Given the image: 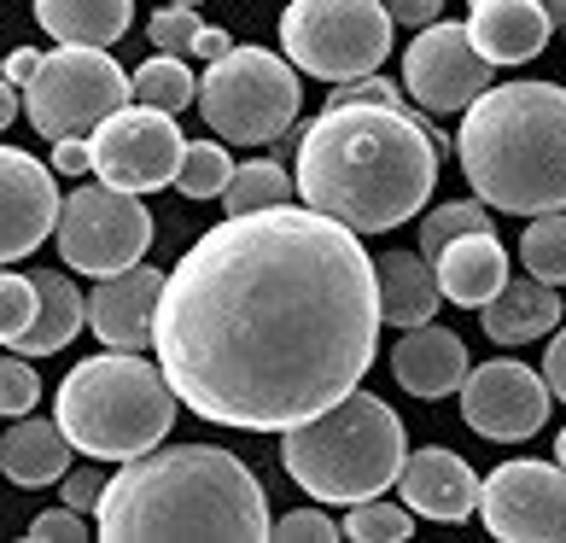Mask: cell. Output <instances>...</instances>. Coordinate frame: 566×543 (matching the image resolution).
Instances as JSON below:
<instances>
[{
  "mask_svg": "<svg viewBox=\"0 0 566 543\" xmlns=\"http://www.w3.org/2000/svg\"><path fill=\"white\" fill-rule=\"evenodd\" d=\"M461 176L491 211H566V88L502 82L468 106L455 135Z\"/></svg>",
  "mask_w": 566,
  "mask_h": 543,
  "instance_id": "obj_4",
  "label": "cell"
},
{
  "mask_svg": "<svg viewBox=\"0 0 566 543\" xmlns=\"http://www.w3.org/2000/svg\"><path fill=\"white\" fill-rule=\"evenodd\" d=\"M339 532L356 537V543H397V537L415 532V514L403 503H380V497H368V503H350Z\"/></svg>",
  "mask_w": 566,
  "mask_h": 543,
  "instance_id": "obj_30",
  "label": "cell"
},
{
  "mask_svg": "<svg viewBox=\"0 0 566 543\" xmlns=\"http://www.w3.org/2000/svg\"><path fill=\"white\" fill-rule=\"evenodd\" d=\"M158 292H164V275L153 263H129V269H117V275H99L94 299H82L88 304L94 340L106 351H146L153 345Z\"/></svg>",
  "mask_w": 566,
  "mask_h": 543,
  "instance_id": "obj_16",
  "label": "cell"
},
{
  "mask_svg": "<svg viewBox=\"0 0 566 543\" xmlns=\"http://www.w3.org/2000/svg\"><path fill=\"white\" fill-rule=\"evenodd\" d=\"M153 351L176 404L199 421L286 432L374 368V258L310 205L234 211L164 275Z\"/></svg>",
  "mask_w": 566,
  "mask_h": 543,
  "instance_id": "obj_1",
  "label": "cell"
},
{
  "mask_svg": "<svg viewBox=\"0 0 566 543\" xmlns=\"http://www.w3.org/2000/svg\"><path fill=\"white\" fill-rule=\"evenodd\" d=\"M391 18L380 0H292L281 18V48L292 71L322 82L374 76L391 53Z\"/></svg>",
  "mask_w": 566,
  "mask_h": 543,
  "instance_id": "obj_8",
  "label": "cell"
},
{
  "mask_svg": "<svg viewBox=\"0 0 566 543\" xmlns=\"http://www.w3.org/2000/svg\"><path fill=\"white\" fill-rule=\"evenodd\" d=\"M403 456H409V438H403L397 409L363 386L281 432V468L322 509H350V503H368V497L391 491Z\"/></svg>",
  "mask_w": 566,
  "mask_h": 543,
  "instance_id": "obj_5",
  "label": "cell"
},
{
  "mask_svg": "<svg viewBox=\"0 0 566 543\" xmlns=\"http://www.w3.org/2000/svg\"><path fill=\"white\" fill-rule=\"evenodd\" d=\"M35 24L59 48H112L135 24V0H35Z\"/></svg>",
  "mask_w": 566,
  "mask_h": 543,
  "instance_id": "obj_24",
  "label": "cell"
},
{
  "mask_svg": "<svg viewBox=\"0 0 566 543\" xmlns=\"http://www.w3.org/2000/svg\"><path fill=\"white\" fill-rule=\"evenodd\" d=\"M35 316V281L18 269H0V345H12Z\"/></svg>",
  "mask_w": 566,
  "mask_h": 543,
  "instance_id": "obj_32",
  "label": "cell"
},
{
  "mask_svg": "<svg viewBox=\"0 0 566 543\" xmlns=\"http://www.w3.org/2000/svg\"><path fill=\"white\" fill-rule=\"evenodd\" d=\"M71 468V438L59 432V421H35L18 415V427L0 438V473L12 485H53Z\"/></svg>",
  "mask_w": 566,
  "mask_h": 543,
  "instance_id": "obj_25",
  "label": "cell"
},
{
  "mask_svg": "<svg viewBox=\"0 0 566 543\" xmlns=\"http://www.w3.org/2000/svg\"><path fill=\"white\" fill-rule=\"evenodd\" d=\"M397 497H403L409 514L455 526V520L479 514V473L461 462L455 450L427 445V450L403 456V468H397Z\"/></svg>",
  "mask_w": 566,
  "mask_h": 543,
  "instance_id": "obj_17",
  "label": "cell"
},
{
  "mask_svg": "<svg viewBox=\"0 0 566 543\" xmlns=\"http://www.w3.org/2000/svg\"><path fill=\"white\" fill-rule=\"evenodd\" d=\"M30 537L35 543H71V537H88V526H82L76 509H53V514H35L30 520Z\"/></svg>",
  "mask_w": 566,
  "mask_h": 543,
  "instance_id": "obj_37",
  "label": "cell"
},
{
  "mask_svg": "<svg viewBox=\"0 0 566 543\" xmlns=\"http://www.w3.org/2000/svg\"><path fill=\"white\" fill-rule=\"evenodd\" d=\"M391 24H409V30H427L438 12H444V0H380Z\"/></svg>",
  "mask_w": 566,
  "mask_h": 543,
  "instance_id": "obj_40",
  "label": "cell"
},
{
  "mask_svg": "<svg viewBox=\"0 0 566 543\" xmlns=\"http://www.w3.org/2000/svg\"><path fill=\"white\" fill-rule=\"evenodd\" d=\"M99 491H106V479H99L94 468H82V473H71V468H65V509L88 514V509L99 503Z\"/></svg>",
  "mask_w": 566,
  "mask_h": 543,
  "instance_id": "obj_38",
  "label": "cell"
},
{
  "mask_svg": "<svg viewBox=\"0 0 566 543\" xmlns=\"http://www.w3.org/2000/svg\"><path fill=\"white\" fill-rule=\"evenodd\" d=\"M59 258H65L76 275H117L146 258L153 246V211L140 205V194H123V187H76V194L59 205Z\"/></svg>",
  "mask_w": 566,
  "mask_h": 543,
  "instance_id": "obj_10",
  "label": "cell"
},
{
  "mask_svg": "<svg viewBox=\"0 0 566 543\" xmlns=\"http://www.w3.org/2000/svg\"><path fill=\"white\" fill-rule=\"evenodd\" d=\"M263 485L234 450L217 445H153L135 462H117L94 503V532L106 543L135 537H269Z\"/></svg>",
  "mask_w": 566,
  "mask_h": 543,
  "instance_id": "obj_3",
  "label": "cell"
},
{
  "mask_svg": "<svg viewBox=\"0 0 566 543\" xmlns=\"http://www.w3.org/2000/svg\"><path fill=\"white\" fill-rule=\"evenodd\" d=\"M560 30H566V24H560Z\"/></svg>",
  "mask_w": 566,
  "mask_h": 543,
  "instance_id": "obj_49",
  "label": "cell"
},
{
  "mask_svg": "<svg viewBox=\"0 0 566 543\" xmlns=\"http://www.w3.org/2000/svg\"><path fill=\"white\" fill-rule=\"evenodd\" d=\"M199 94V76L187 71L181 53H153L146 65L129 76V100L140 106H158V112H187V100Z\"/></svg>",
  "mask_w": 566,
  "mask_h": 543,
  "instance_id": "obj_26",
  "label": "cell"
},
{
  "mask_svg": "<svg viewBox=\"0 0 566 543\" xmlns=\"http://www.w3.org/2000/svg\"><path fill=\"white\" fill-rule=\"evenodd\" d=\"M170 7H199V0H170Z\"/></svg>",
  "mask_w": 566,
  "mask_h": 543,
  "instance_id": "obj_47",
  "label": "cell"
},
{
  "mask_svg": "<svg viewBox=\"0 0 566 543\" xmlns=\"http://www.w3.org/2000/svg\"><path fill=\"white\" fill-rule=\"evenodd\" d=\"M345 100H374V106H397L403 112V88H391L386 76H356V82H339V94L327 106H345Z\"/></svg>",
  "mask_w": 566,
  "mask_h": 543,
  "instance_id": "obj_36",
  "label": "cell"
},
{
  "mask_svg": "<svg viewBox=\"0 0 566 543\" xmlns=\"http://www.w3.org/2000/svg\"><path fill=\"white\" fill-rule=\"evenodd\" d=\"M298 187H292V176L281 170L275 158H251V164H240L234 176H228V187H222V205H228V217L234 211H263V205H286Z\"/></svg>",
  "mask_w": 566,
  "mask_h": 543,
  "instance_id": "obj_27",
  "label": "cell"
},
{
  "mask_svg": "<svg viewBox=\"0 0 566 543\" xmlns=\"http://www.w3.org/2000/svg\"><path fill=\"white\" fill-rule=\"evenodd\" d=\"M292 187L310 211L345 222L350 234H391L432 199L438 146L409 112L345 100L304 129Z\"/></svg>",
  "mask_w": 566,
  "mask_h": 543,
  "instance_id": "obj_2",
  "label": "cell"
},
{
  "mask_svg": "<svg viewBox=\"0 0 566 543\" xmlns=\"http://www.w3.org/2000/svg\"><path fill=\"white\" fill-rule=\"evenodd\" d=\"M473 228H491V205L485 199H479V205H468V199H461V205H438V211L421 217V252L432 258L444 240L473 234Z\"/></svg>",
  "mask_w": 566,
  "mask_h": 543,
  "instance_id": "obj_31",
  "label": "cell"
},
{
  "mask_svg": "<svg viewBox=\"0 0 566 543\" xmlns=\"http://www.w3.org/2000/svg\"><path fill=\"white\" fill-rule=\"evenodd\" d=\"M53 170H59V176H88V170H94V153H88V140H82V135L53 140Z\"/></svg>",
  "mask_w": 566,
  "mask_h": 543,
  "instance_id": "obj_39",
  "label": "cell"
},
{
  "mask_svg": "<svg viewBox=\"0 0 566 543\" xmlns=\"http://www.w3.org/2000/svg\"><path fill=\"white\" fill-rule=\"evenodd\" d=\"M181 123L176 112L158 106H117L99 129L88 135L94 153V176L106 187H123V194H158V187H176L181 170Z\"/></svg>",
  "mask_w": 566,
  "mask_h": 543,
  "instance_id": "obj_11",
  "label": "cell"
},
{
  "mask_svg": "<svg viewBox=\"0 0 566 543\" xmlns=\"http://www.w3.org/2000/svg\"><path fill=\"white\" fill-rule=\"evenodd\" d=\"M479 322H485L491 345H526L543 333L560 327V286L549 281H502V292L491 304H479Z\"/></svg>",
  "mask_w": 566,
  "mask_h": 543,
  "instance_id": "obj_23",
  "label": "cell"
},
{
  "mask_svg": "<svg viewBox=\"0 0 566 543\" xmlns=\"http://www.w3.org/2000/svg\"><path fill=\"white\" fill-rule=\"evenodd\" d=\"M269 537H292V543H333V537H345V532L327 520V509H298V514H281V526H269Z\"/></svg>",
  "mask_w": 566,
  "mask_h": 543,
  "instance_id": "obj_35",
  "label": "cell"
},
{
  "mask_svg": "<svg viewBox=\"0 0 566 543\" xmlns=\"http://www.w3.org/2000/svg\"><path fill=\"white\" fill-rule=\"evenodd\" d=\"M543 380H549V391L566 404V327L549 340V351H543Z\"/></svg>",
  "mask_w": 566,
  "mask_h": 543,
  "instance_id": "obj_41",
  "label": "cell"
},
{
  "mask_svg": "<svg viewBox=\"0 0 566 543\" xmlns=\"http://www.w3.org/2000/svg\"><path fill=\"white\" fill-rule=\"evenodd\" d=\"M432 269H438V292H444L450 304L479 310L502 292V281H509V252H502V240L491 228H473V234H455V240L438 246Z\"/></svg>",
  "mask_w": 566,
  "mask_h": 543,
  "instance_id": "obj_19",
  "label": "cell"
},
{
  "mask_svg": "<svg viewBox=\"0 0 566 543\" xmlns=\"http://www.w3.org/2000/svg\"><path fill=\"white\" fill-rule=\"evenodd\" d=\"M374 286H380V327H421L444 304L438 269L427 252H386L374 258Z\"/></svg>",
  "mask_w": 566,
  "mask_h": 543,
  "instance_id": "obj_21",
  "label": "cell"
},
{
  "mask_svg": "<svg viewBox=\"0 0 566 543\" xmlns=\"http://www.w3.org/2000/svg\"><path fill=\"white\" fill-rule=\"evenodd\" d=\"M543 12H549V24H566V0H537Z\"/></svg>",
  "mask_w": 566,
  "mask_h": 543,
  "instance_id": "obj_45",
  "label": "cell"
},
{
  "mask_svg": "<svg viewBox=\"0 0 566 543\" xmlns=\"http://www.w3.org/2000/svg\"><path fill=\"white\" fill-rule=\"evenodd\" d=\"M479 520L502 543H560L566 537V468L560 462H502L479 479Z\"/></svg>",
  "mask_w": 566,
  "mask_h": 543,
  "instance_id": "obj_12",
  "label": "cell"
},
{
  "mask_svg": "<svg viewBox=\"0 0 566 543\" xmlns=\"http://www.w3.org/2000/svg\"><path fill=\"white\" fill-rule=\"evenodd\" d=\"M176 391L140 351L82 357L53 391V421L88 462H135L176 427Z\"/></svg>",
  "mask_w": 566,
  "mask_h": 543,
  "instance_id": "obj_6",
  "label": "cell"
},
{
  "mask_svg": "<svg viewBox=\"0 0 566 543\" xmlns=\"http://www.w3.org/2000/svg\"><path fill=\"white\" fill-rule=\"evenodd\" d=\"M228 176H234V158H228L222 140H187L181 146V170H176L181 199H222Z\"/></svg>",
  "mask_w": 566,
  "mask_h": 543,
  "instance_id": "obj_29",
  "label": "cell"
},
{
  "mask_svg": "<svg viewBox=\"0 0 566 543\" xmlns=\"http://www.w3.org/2000/svg\"><path fill=\"white\" fill-rule=\"evenodd\" d=\"M391 374L397 386L415 391V398H450V391L468 380V351L450 327H403V340L391 351Z\"/></svg>",
  "mask_w": 566,
  "mask_h": 543,
  "instance_id": "obj_20",
  "label": "cell"
},
{
  "mask_svg": "<svg viewBox=\"0 0 566 543\" xmlns=\"http://www.w3.org/2000/svg\"><path fill=\"white\" fill-rule=\"evenodd\" d=\"M473 18H468V35L479 59H491V65H526L549 48V12L537 7V0H468Z\"/></svg>",
  "mask_w": 566,
  "mask_h": 543,
  "instance_id": "obj_18",
  "label": "cell"
},
{
  "mask_svg": "<svg viewBox=\"0 0 566 543\" xmlns=\"http://www.w3.org/2000/svg\"><path fill=\"white\" fill-rule=\"evenodd\" d=\"M0 65H7V59H0Z\"/></svg>",
  "mask_w": 566,
  "mask_h": 543,
  "instance_id": "obj_48",
  "label": "cell"
},
{
  "mask_svg": "<svg viewBox=\"0 0 566 543\" xmlns=\"http://www.w3.org/2000/svg\"><path fill=\"white\" fill-rule=\"evenodd\" d=\"M455 391H461V421L479 438H496V445H520L549 421V380L532 374L526 363H509V357L479 363Z\"/></svg>",
  "mask_w": 566,
  "mask_h": 543,
  "instance_id": "obj_14",
  "label": "cell"
},
{
  "mask_svg": "<svg viewBox=\"0 0 566 543\" xmlns=\"http://www.w3.org/2000/svg\"><path fill=\"white\" fill-rule=\"evenodd\" d=\"M117 106H129V71L106 48L41 53L35 76L24 82V117L48 140H65V135L88 140Z\"/></svg>",
  "mask_w": 566,
  "mask_h": 543,
  "instance_id": "obj_9",
  "label": "cell"
},
{
  "mask_svg": "<svg viewBox=\"0 0 566 543\" xmlns=\"http://www.w3.org/2000/svg\"><path fill=\"white\" fill-rule=\"evenodd\" d=\"M555 462H560V468H566V432H560V438H555Z\"/></svg>",
  "mask_w": 566,
  "mask_h": 543,
  "instance_id": "obj_46",
  "label": "cell"
},
{
  "mask_svg": "<svg viewBox=\"0 0 566 543\" xmlns=\"http://www.w3.org/2000/svg\"><path fill=\"white\" fill-rule=\"evenodd\" d=\"M59 187L53 170L18 146H0V263L30 258L59 222Z\"/></svg>",
  "mask_w": 566,
  "mask_h": 543,
  "instance_id": "obj_15",
  "label": "cell"
},
{
  "mask_svg": "<svg viewBox=\"0 0 566 543\" xmlns=\"http://www.w3.org/2000/svg\"><path fill=\"white\" fill-rule=\"evenodd\" d=\"M491 59H479L468 24H444L432 18L427 30H415L403 53V94H415L427 112H468L479 94L491 88Z\"/></svg>",
  "mask_w": 566,
  "mask_h": 543,
  "instance_id": "obj_13",
  "label": "cell"
},
{
  "mask_svg": "<svg viewBox=\"0 0 566 543\" xmlns=\"http://www.w3.org/2000/svg\"><path fill=\"white\" fill-rule=\"evenodd\" d=\"M199 112L205 123L234 140V146H269L298 123L304 88L298 71L269 48H228L222 59H211V71L199 76Z\"/></svg>",
  "mask_w": 566,
  "mask_h": 543,
  "instance_id": "obj_7",
  "label": "cell"
},
{
  "mask_svg": "<svg viewBox=\"0 0 566 543\" xmlns=\"http://www.w3.org/2000/svg\"><path fill=\"white\" fill-rule=\"evenodd\" d=\"M41 398V380H35V368L30 357H0V415H30Z\"/></svg>",
  "mask_w": 566,
  "mask_h": 543,
  "instance_id": "obj_34",
  "label": "cell"
},
{
  "mask_svg": "<svg viewBox=\"0 0 566 543\" xmlns=\"http://www.w3.org/2000/svg\"><path fill=\"white\" fill-rule=\"evenodd\" d=\"M35 65H41V53H35V48H12V53H7V65H0V76H7V82H30Z\"/></svg>",
  "mask_w": 566,
  "mask_h": 543,
  "instance_id": "obj_42",
  "label": "cell"
},
{
  "mask_svg": "<svg viewBox=\"0 0 566 543\" xmlns=\"http://www.w3.org/2000/svg\"><path fill=\"white\" fill-rule=\"evenodd\" d=\"M520 263H526L537 281L566 286V211L532 217V228L520 234Z\"/></svg>",
  "mask_w": 566,
  "mask_h": 543,
  "instance_id": "obj_28",
  "label": "cell"
},
{
  "mask_svg": "<svg viewBox=\"0 0 566 543\" xmlns=\"http://www.w3.org/2000/svg\"><path fill=\"white\" fill-rule=\"evenodd\" d=\"M30 281H35V316L7 351H18V357L35 363V357H53V351H65L76 340L82 322H88V304H82L76 281L59 275V269H35Z\"/></svg>",
  "mask_w": 566,
  "mask_h": 543,
  "instance_id": "obj_22",
  "label": "cell"
},
{
  "mask_svg": "<svg viewBox=\"0 0 566 543\" xmlns=\"http://www.w3.org/2000/svg\"><path fill=\"white\" fill-rule=\"evenodd\" d=\"M12 117H18V94H12V82L0 76V129H7Z\"/></svg>",
  "mask_w": 566,
  "mask_h": 543,
  "instance_id": "obj_44",
  "label": "cell"
},
{
  "mask_svg": "<svg viewBox=\"0 0 566 543\" xmlns=\"http://www.w3.org/2000/svg\"><path fill=\"white\" fill-rule=\"evenodd\" d=\"M205 24L193 18V7H164V12H153L146 18V35H153V48L158 53H193V35H199Z\"/></svg>",
  "mask_w": 566,
  "mask_h": 543,
  "instance_id": "obj_33",
  "label": "cell"
},
{
  "mask_svg": "<svg viewBox=\"0 0 566 543\" xmlns=\"http://www.w3.org/2000/svg\"><path fill=\"white\" fill-rule=\"evenodd\" d=\"M228 48H234V41H228V30H211V24H205V30L193 35V59H205V65H211V59H222Z\"/></svg>",
  "mask_w": 566,
  "mask_h": 543,
  "instance_id": "obj_43",
  "label": "cell"
}]
</instances>
